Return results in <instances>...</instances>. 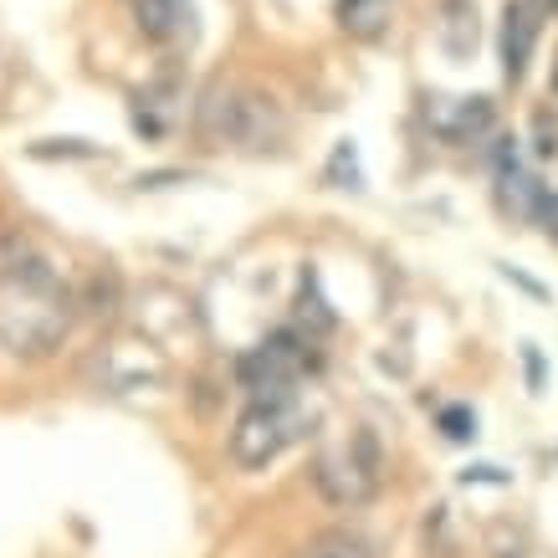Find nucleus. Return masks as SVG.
<instances>
[{
  "label": "nucleus",
  "mask_w": 558,
  "mask_h": 558,
  "mask_svg": "<svg viewBox=\"0 0 558 558\" xmlns=\"http://www.w3.org/2000/svg\"><path fill=\"white\" fill-rule=\"evenodd\" d=\"M77 323V292L26 236L0 241V349L11 359H51Z\"/></svg>",
  "instance_id": "nucleus-1"
},
{
  "label": "nucleus",
  "mask_w": 558,
  "mask_h": 558,
  "mask_svg": "<svg viewBox=\"0 0 558 558\" xmlns=\"http://www.w3.org/2000/svg\"><path fill=\"white\" fill-rule=\"evenodd\" d=\"M195 129H201V138L210 149L262 154V149H271V144H282L288 119H282V108H277L267 93L241 87V83H216L201 98Z\"/></svg>",
  "instance_id": "nucleus-2"
},
{
  "label": "nucleus",
  "mask_w": 558,
  "mask_h": 558,
  "mask_svg": "<svg viewBox=\"0 0 558 558\" xmlns=\"http://www.w3.org/2000/svg\"><path fill=\"white\" fill-rule=\"evenodd\" d=\"M313 482H318V492L333 508L354 512L364 502H374L379 487H385V451H379L374 430H349L343 440L323 446L318 466H313Z\"/></svg>",
  "instance_id": "nucleus-3"
},
{
  "label": "nucleus",
  "mask_w": 558,
  "mask_h": 558,
  "mask_svg": "<svg viewBox=\"0 0 558 558\" xmlns=\"http://www.w3.org/2000/svg\"><path fill=\"white\" fill-rule=\"evenodd\" d=\"M307 436V410L298 400H271V405H246L231 425V461L241 472H262L292 451Z\"/></svg>",
  "instance_id": "nucleus-4"
},
{
  "label": "nucleus",
  "mask_w": 558,
  "mask_h": 558,
  "mask_svg": "<svg viewBox=\"0 0 558 558\" xmlns=\"http://www.w3.org/2000/svg\"><path fill=\"white\" fill-rule=\"evenodd\" d=\"M307 374V339L303 333H267L236 359V385L252 395V405L298 400V385Z\"/></svg>",
  "instance_id": "nucleus-5"
},
{
  "label": "nucleus",
  "mask_w": 558,
  "mask_h": 558,
  "mask_svg": "<svg viewBox=\"0 0 558 558\" xmlns=\"http://www.w3.org/2000/svg\"><path fill=\"white\" fill-rule=\"evenodd\" d=\"M497 205H502V216L512 220H543V201H548V185H538V174L523 165V154H518V138H508L502 149H497Z\"/></svg>",
  "instance_id": "nucleus-6"
},
{
  "label": "nucleus",
  "mask_w": 558,
  "mask_h": 558,
  "mask_svg": "<svg viewBox=\"0 0 558 558\" xmlns=\"http://www.w3.org/2000/svg\"><path fill=\"white\" fill-rule=\"evenodd\" d=\"M165 369H170V364H165V354H159V349H154V339H144V333H138V339L113 343V349L98 359V379L113 389V395L159 385V379H165Z\"/></svg>",
  "instance_id": "nucleus-7"
},
{
  "label": "nucleus",
  "mask_w": 558,
  "mask_h": 558,
  "mask_svg": "<svg viewBox=\"0 0 558 558\" xmlns=\"http://www.w3.org/2000/svg\"><path fill=\"white\" fill-rule=\"evenodd\" d=\"M538 36H543V11L533 0H508L502 5V32H497V47H502V77L512 87L527 77V62L538 51Z\"/></svg>",
  "instance_id": "nucleus-8"
},
{
  "label": "nucleus",
  "mask_w": 558,
  "mask_h": 558,
  "mask_svg": "<svg viewBox=\"0 0 558 558\" xmlns=\"http://www.w3.org/2000/svg\"><path fill=\"white\" fill-rule=\"evenodd\" d=\"M425 123L446 144H476V138L492 134L497 113H492V98H430Z\"/></svg>",
  "instance_id": "nucleus-9"
},
{
  "label": "nucleus",
  "mask_w": 558,
  "mask_h": 558,
  "mask_svg": "<svg viewBox=\"0 0 558 558\" xmlns=\"http://www.w3.org/2000/svg\"><path fill=\"white\" fill-rule=\"evenodd\" d=\"M129 11H134L138 36L154 41V47H174V41H185L195 32V5L190 0H129Z\"/></svg>",
  "instance_id": "nucleus-10"
},
{
  "label": "nucleus",
  "mask_w": 558,
  "mask_h": 558,
  "mask_svg": "<svg viewBox=\"0 0 558 558\" xmlns=\"http://www.w3.org/2000/svg\"><path fill=\"white\" fill-rule=\"evenodd\" d=\"M333 21L349 41H379L395 21V0H339L333 5Z\"/></svg>",
  "instance_id": "nucleus-11"
},
{
  "label": "nucleus",
  "mask_w": 558,
  "mask_h": 558,
  "mask_svg": "<svg viewBox=\"0 0 558 558\" xmlns=\"http://www.w3.org/2000/svg\"><path fill=\"white\" fill-rule=\"evenodd\" d=\"M440 47L451 57L476 51V5L472 0H440Z\"/></svg>",
  "instance_id": "nucleus-12"
},
{
  "label": "nucleus",
  "mask_w": 558,
  "mask_h": 558,
  "mask_svg": "<svg viewBox=\"0 0 558 558\" xmlns=\"http://www.w3.org/2000/svg\"><path fill=\"white\" fill-rule=\"evenodd\" d=\"M333 313H328V298L318 292V277L303 271V288H298V328H303V339H323V333H333Z\"/></svg>",
  "instance_id": "nucleus-13"
},
{
  "label": "nucleus",
  "mask_w": 558,
  "mask_h": 558,
  "mask_svg": "<svg viewBox=\"0 0 558 558\" xmlns=\"http://www.w3.org/2000/svg\"><path fill=\"white\" fill-rule=\"evenodd\" d=\"M298 558H379L374 554V543L354 527H328L318 538H307V548Z\"/></svg>",
  "instance_id": "nucleus-14"
},
{
  "label": "nucleus",
  "mask_w": 558,
  "mask_h": 558,
  "mask_svg": "<svg viewBox=\"0 0 558 558\" xmlns=\"http://www.w3.org/2000/svg\"><path fill=\"white\" fill-rule=\"evenodd\" d=\"M77 307H87V313H113V307H119V277H113V271H93V282L77 292Z\"/></svg>",
  "instance_id": "nucleus-15"
},
{
  "label": "nucleus",
  "mask_w": 558,
  "mask_h": 558,
  "mask_svg": "<svg viewBox=\"0 0 558 558\" xmlns=\"http://www.w3.org/2000/svg\"><path fill=\"white\" fill-rule=\"evenodd\" d=\"M440 430H446V440H476V410L472 405H446L440 410Z\"/></svg>",
  "instance_id": "nucleus-16"
},
{
  "label": "nucleus",
  "mask_w": 558,
  "mask_h": 558,
  "mask_svg": "<svg viewBox=\"0 0 558 558\" xmlns=\"http://www.w3.org/2000/svg\"><path fill=\"white\" fill-rule=\"evenodd\" d=\"M538 154L543 159L558 154V123H548V113H538Z\"/></svg>",
  "instance_id": "nucleus-17"
},
{
  "label": "nucleus",
  "mask_w": 558,
  "mask_h": 558,
  "mask_svg": "<svg viewBox=\"0 0 558 558\" xmlns=\"http://www.w3.org/2000/svg\"><path fill=\"white\" fill-rule=\"evenodd\" d=\"M523 364H527V385H533V395H538V389H543V359H538V349H533V343L523 349Z\"/></svg>",
  "instance_id": "nucleus-18"
},
{
  "label": "nucleus",
  "mask_w": 558,
  "mask_h": 558,
  "mask_svg": "<svg viewBox=\"0 0 558 558\" xmlns=\"http://www.w3.org/2000/svg\"><path fill=\"white\" fill-rule=\"evenodd\" d=\"M543 220H548V236H558V190H548V201H543Z\"/></svg>",
  "instance_id": "nucleus-19"
},
{
  "label": "nucleus",
  "mask_w": 558,
  "mask_h": 558,
  "mask_svg": "<svg viewBox=\"0 0 558 558\" xmlns=\"http://www.w3.org/2000/svg\"><path fill=\"white\" fill-rule=\"evenodd\" d=\"M533 5H538L543 16H548V11H558V0H533Z\"/></svg>",
  "instance_id": "nucleus-20"
},
{
  "label": "nucleus",
  "mask_w": 558,
  "mask_h": 558,
  "mask_svg": "<svg viewBox=\"0 0 558 558\" xmlns=\"http://www.w3.org/2000/svg\"><path fill=\"white\" fill-rule=\"evenodd\" d=\"M554 93H558V51H554Z\"/></svg>",
  "instance_id": "nucleus-21"
}]
</instances>
